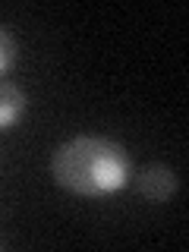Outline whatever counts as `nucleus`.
Listing matches in <instances>:
<instances>
[{"label":"nucleus","mask_w":189,"mask_h":252,"mask_svg":"<svg viewBox=\"0 0 189 252\" xmlns=\"http://www.w3.org/2000/svg\"><path fill=\"white\" fill-rule=\"evenodd\" d=\"M136 186L148 202H167L180 189V177L167 167V164H152V167H145L139 173Z\"/></svg>","instance_id":"f03ea898"},{"label":"nucleus","mask_w":189,"mask_h":252,"mask_svg":"<svg viewBox=\"0 0 189 252\" xmlns=\"http://www.w3.org/2000/svg\"><path fill=\"white\" fill-rule=\"evenodd\" d=\"M132 161L126 148L104 136H76L51 155V177L57 186L85 199L110 195L129 183Z\"/></svg>","instance_id":"f257e3e1"},{"label":"nucleus","mask_w":189,"mask_h":252,"mask_svg":"<svg viewBox=\"0 0 189 252\" xmlns=\"http://www.w3.org/2000/svg\"><path fill=\"white\" fill-rule=\"evenodd\" d=\"M29 110V94L13 79H0V129H13Z\"/></svg>","instance_id":"7ed1b4c3"},{"label":"nucleus","mask_w":189,"mask_h":252,"mask_svg":"<svg viewBox=\"0 0 189 252\" xmlns=\"http://www.w3.org/2000/svg\"><path fill=\"white\" fill-rule=\"evenodd\" d=\"M13 63H16V41L10 32L0 26V73H6Z\"/></svg>","instance_id":"20e7f679"}]
</instances>
